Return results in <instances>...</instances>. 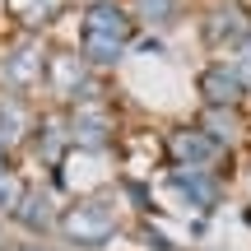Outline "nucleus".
Wrapping results in <instances>:
<instances>
[{"label": "nucleus", "instance_id": "nucleus-2", "mask_svg": "<svg viewBox=\"0 0 251 251\" xmlns=\"http://www.w3.org/2000/svg\"><path fill=\"white\" fill-rule=\"evenodd\" d=\"M158 149H163V158H168V168H219V163L228 158V144L219 140L200 117L172 126Z\"/></svg>", "mask_w": 251, "mask_h": 251}, {"label": "nucleus", "instance_id": "nucleus-6", "mask_svg": "<svg viewBox=\"0 0 251 251\" xmlns=\"http://www.w3.org/2000/svg\"><path fill=\"white\" fill-rule=\"evenodd\" d=\"M186 9V0H130V19L140 28H172Z\"/></svg>", "mask_w": 251, "mask_h": 251}, {"label": "nucleus", "instance_id": "nucleus-1", "mask_svg": "<svg viewBox=\"0 0 251 251\" xmlns=\"http://www.w3.org/2000/svg\"><path fill=\"white\" fill-rule=\"evenodd\" d=\"M130 5L121 0H98V5L84 9V33H79V56L93 65V70H107L126 56V42H130Z\"/></svg>", "mask_w": 251, "mask_h": 251}, {"label": "nucleus", "instance_id": "nucleus-3", "mask_svg": "<svg viewBox=\"0 0 251 251\" xmlns=\"http://www.w3.org/2000/svg\"><path fill=\"white\" fill-rule=\"evenodd\" d=\"M247 89H251V65L242 61V56H214V61L196 75L200 102H205V107H219V112L242 107Z\"/></svg>", "mask_w": 251, "mask_h": 251}, {"label": "nucleus", "instance_id": "nucleus-5", "mask_svg": "<svg viewBox=\"0 0 251 251\" xmlns=\"http://www.w3.org/2000/svg\"><path fill=\"white\" fill-rule=\"evenodd\" d=\"M61 228H65V237H70V242L102 247V242H107V237L121 228V214H117V205H112V200L89 196V200H75V205L65 209Z\"/></svg>", "mask_w": 251, "mask_h": 251}, {"label": "nucleus", "instance_id": "nucleus-7", "mask_svg": "<svg viewBox=\"0 0 251 251\" xmlns=\"http://www.w3.org/2000/svg\"><path fill=\"white\" fill-rule=\"evenodd\" d=\"M242 181H247V196H251V168H247V172H242Z\"/></svg>", "mask_w": 251, "mask_h": 251}, {"label": "nucleus", "instance_id": "nucleus-4", "mask_svg": "<svg viewBox=\"0 0 251 251\" xmlns=\"http://www.w3.org/2000/svg\"><path fill=\"white\" fill-rule=\"evenodd\" d=\"M200 37H205V47L219 51V56L247 51V42H251V9L237 5V0H219V5L205 9V19H200Z\"/></svg>", "mask_w": 251, "mask_h": 251}]
</instances>
